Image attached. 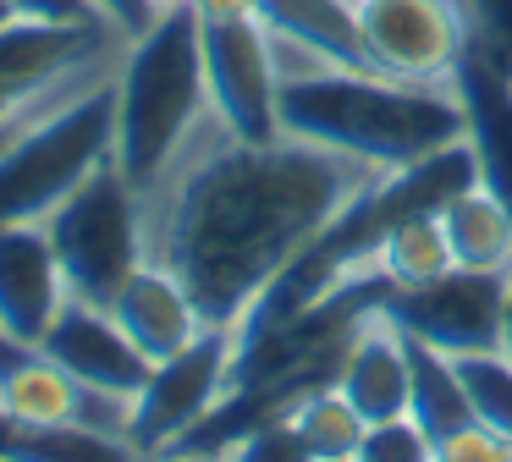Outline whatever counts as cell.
<instances>
[{"label": "cell", "instance_id": "6da1fadb", "mask_svg": "<svg viewBox=\"0 0 512 462\" xmlns=\"http://www.w3.org/2000/svg\"><path fill=\"white\" fill-rule=\"evenodd\" d=\"M380 165L303 138L243 143L204 116L144 193L149 259L166 264L210 325H237L259 292L364 193Z\"/></svg>", "mask_w": 512, "mask_h": 462}, {"label": "cell", "instance_id": "7a4b0ae2", "mask_svg": "<svg viewBox=\"0 0 512 462\" xmlns=\"http://www.w3.org/2000/svg\"><path fill=\"white\" fill-rule=\"evenodd\" d=\"M276 121L287 138L402 171L463 143V99L452 83H408L358 66H281Z\"/></svg>", "mask_w": 512, "mask_h": 462}, {"label": "cell", "instance_id": "3957f363", "mask_svg": "<svg viewBox=\"0 0 512 462\" xmlns=\"http://www.w3.org/2000/svg\"><path fill=\"white\" fill-rule=\"evenodd\" d=\"M111 94H116V165L133 176L138 193H149L210 116L199 11L193 6L160 11L144 33H133L111 72Z\"/></svg>", "mask_w": 512, "mask_h": 462}, {"label": "cell", "instance_id": "277c9868", "mask_svg": "<svg viewBox=\"0 0 512 462\" xmlns=\"http://www.w3.org/2000/svg\"><path fill=\"white\" fill-rule=\"evenodd\" d=\"M116 154V94L111 72L34 116L0 149V226L45 220L83 176Z\"/></svg>", "mask_w": 512, "mask_h": 462}, {"label": "cell", "instance_id": "5b68a950", "mask_svg": "<svg viewBox=\"0 0 512 462\" xmlns=\"http://www.w3.org/2000/svg\"><path fill=\"white\" fill-rule=\"evenodd\" d=\"M45 231L56 242L67 292L83 303L111 308L116 286L149 259L144 242V193L133 187V176L116 165V154L94 176H83L67 198L45 215Z\"/></svg>", "mask_w": 512, "mask_h": 462}, {"label": "cell", "instance_id": "8992f818", "mask_svg": "<svg viewBox=\"0 0 512 462\" xmlns=\"http://www.w3.org/2000/svg\"><path fill=\"white\" fill-rule=\"evenodd\" d=\"M232 369H237V330L232 325H204L182 352L160 358L149 369L144 391L133 396V413H127L133 457L177 451L232 396Z\"/></svg>", "mask_w": 512, "mask_h": 462}, {"label": "cell", "instance_id": "52a82bcc", "mask_svg": "<svg viewBox=\"0 0 512 462\" xmlns=\"http://www.w3.org/2000/svg\"><path fill=\"white\" fill-rule=\"evenodd\" d=\"M204 39V88L210 116L243 143L281 138L276 99H281V55L259 17H199Z\"/></svg>", "mask_w": 512, "mask_h": 462}, {"label": "cell", "instance_id": "ba28073f", "mask_svg": "<svg viewBox=\"0 0 512 462\" xmlns=\"http://www.w3.org/2000/svg\"><path fill=\"white\" fill-rule=\"evenodd\" d=\"M507 286L512 275L501 270H446L441 281H424V286H380L375 308L402 336L463 358V352L501 347Z\"/></svg>", "mask_w": 512, "mask_h": 462}, {"label": "cell", "instance_id": "9c48e42d", "mask_svg": "<svg viewBox=\"0 0 512 462\" xmlns=\"http://www.w3.org/2000/svg\"><path fill=\"white\" fill-rule=\"evenodd\" d=\"M369 61L408 83H452L468 50V22L457 0H358Z\"/></svg>", "mask_w": 512, "mask_h": 462}, {"label": "cell", "instance_id": "30bf717a", "mask_svg": "<svg viewBox=\"0 0 512 462\" xmlns=\"http://www.w3.org/2000/svg\"><path fill=\"white\" fill-rule=\"evenodd\" d=\"M39 352L56 358L61 369H67L72 380H83L89 391L122 396V402H133V396L144 391L149 369H155V363L133 347V336L116 325L111 308L83 303V297H67V303H61V314L50 319Z\"/></svg>", "mask_w": 512, "mask_h": 462}, {"label": "cell", "instance_id": "8fae6325", "mask_svg": "<svg viewBox=\"0 0 512 462\" xmlns=\"http://www.w3.org/2000/svg\"><path fill=\"white\" fill-rule=\"evenodd\" d=\"M67 297L72 292H67V275H61L45 220L0 226V330L39 347Z\"/></svg>", "mask_w": 512, "mask_h": 462}, {"label": "cell", "instance_id": "7c38bea8", "mask_svg": "<svg viewBox=\"0 0 512 462\" xmlns=\"http://www.w3.org/2000/svg\"><path fill=\"white\" fill-rule=\"evenodd\" d=\"M452 88L463 99L468 149H474L479 182L512 209V66L479 39H468L463 61L452 72Z\"/></svg>", "mask_w": 512, "mask_h": 462}, {"label": "cell", "instance_id": "4fadbf2b", "mask_svg": "<svg viewBox=\"0 0 512 462\" xmlns=\"http://www.w3.org/2000/svg\"><path fill=\"white\" fill-rule=\"evenodd\" d=\"M259 22L276 39L281 66H358L380 72L369 61L358 0H259Z\"/></svg>", "mask_w": 512, "mask_h": 462}, {"label": "cell", "instance_id": "5bb4252c", "mask_svg": "<svg viewBox=\"0 0 512 462\" xmlns=\"http://www.w3.org/2000/svg\"><path fill=\"white\" fill-rule=\"evenodd\" d=\"M336 385L353 396V407L380 424V418L408 413L413 402V369H408V336L380 314L375 303L364 308L358 330L347 336L342 363H336Z\"/></svg>", "mask_w": 512, "mask_h": 462}, {"label": "cell", "instance_id": "9a60e30c", "mask_svg": "<svg viewBox=\"0 0 512 462\" xmlns=\"http://www.w3.org/2000/svg\"><path fill=\"white\" fill-rule=\"evenodd\" d=\"M111 314H116V325L133 336V347L144 352L149 363L182 352L204 325H210V319H204V308L193 303V292L166 270V264H155V259H144L122 286H116Z\"/></svg>", "mask_w": 512, "mask_h": 462}, {"label": "cell", "instance_id": "2e32d148", "mask_svg": "<svg viewBox=\"0 0 512 462\" xmlns=\"http://www.w3.org/2000/svg\"><path fill=\"white\" fill-rule=\"evenodd\" d=\"M441 226L452 242L457 270H501L512 275V209L485 182L463 187L441 204Z\"/></svg>", "mask_w": 512, "mask_h": 462}, {"label": "cell", "instance_id": "e0dca14e", "mask_svg": "<svg viewBox=\"0 0 512 462\" xmlns=\"http://www.w3.org/2000/svg\"><path fill=\"white\" fill-rule=\"evenodd\" d=\"M287 413H292V429H298L303 457H309V462H353L358 451H364L369 418L358 413L353 396L336 385V374H331V380L303 385V391L287 402Z\"/></svg>", "mask_w": 512, "mask_h": 462}, {"label": "cell", "instance_id": "ac0fdd59", "mask_svg": "<svg viewBox=\"0 0 512 462\" xmlns=\"http://www.w3.org/2000/svg\"><path fill=\"white\" fill-rule=\"evenodd\" d=\"M408 369H413V402H408V413L419 418L424 435L435 440V451H441L457 429L474 424V402H468V391H463L457 358L408 336Z\"/></svg>", "mask_w": 512, "mask_h": 462}, {"label": "cell", "instance_id": "d6986e66", "mask_svg": "<svg viewBox=\"0 0 512 462\" xmlns=\"http://www.w3.org/2000/svg\"><path fill=\"white\" fill-rule=\"evenodd\" d=\"M446 270H457V259H452V242H446L441 209L402 215L375 248V281L380 286H424V281H441Z\"/></svg>", "mask_w": 512, "mask_h": 462}, {"label": "cell", "instance_id": "ffe728a7", "mask_svg": "<svg viewBox=\"0 0 512 462\" xmlns=\"http://www.w3.org/2000/svg\"><path fill=\"white\" fill-rule=\"evenodd\" d=\"M457 374H463V391L474 402V418L501 435H512V358L501 347L490 352H463L457 358Z\"/></svg>", "mask_w": 512, "mask_h": 462}, {"label": "cell", "instance_id": "44dd1931", "mask_svg": "<svg viewBox=\"0 0 512 462\" xmlns=\"http://www.w3.org/2000/svg\"><path fill=\"white\" fill-rule=\"evenodd\" d=\"M358 457L369 462H424L435 457V440L424 435V424L413 413H397V418H380V424L364 429V451Z\"/></svg>", "mask_w": 512, "mask_h": 462}, {"label": "cell", "instance_id": "7402d4cb", "mask_svg": "<svg viewBox=\"0 0 512 462\" xmlns=\"http://www.w3.org/2000/svg\"><path fill=\"white\" fill-rule=\"evenodd\" d=\"M457 11L468 22V39H479L512 66V0H457Z\"/></svg>", "mask_w": 512, "mask_h": 462}, {"label": "cell", "instance_id": "603a6c76", "mask_svg": "<svg viewBox=\"0 0 512 462\" xmlns=\"http://www.w3.org/2000/svg\"><path fill=\"white\" fill-rule=\"evenodd\" d=\"M435 457H441V462H457V457H512V435H501V429H490V424H479V418H474V424L457 429Z\"/></svg>", "mask_w": 512, "mask_h": 462}, {"label": "cell", "instance_id": "cb8c5ba5", "mask_svg": "<svg viewBox=\"0 0 512 462\" xmlns=\"http://www.w3.org/2000/svg\"><path fill=\"white\" fill-rule=\"evenodd\" d=\"M12 11L17 17H34V22H111L94 0H12Z\"/></svg>", "mask_w": 512, "mask_h": 462}, {"label": "cell", "instance_id": "d4e9b609", "mask_svg": "<svg viewBox=\"0 0 512 462\" xmlns=\"http://www.w3.org/2000/svg\"><path fill=\"white\" fill-rule=\"evenodd\" d=\"M94 6H100L105 17H111L116 28L127 33V39H133V33H144L149 22H155V11H149V0H94Z\"/></svg>", "mask_w": 512, "mask_h": 462}, {"label": "cell", "instance_id": "484cf974", "mask_svg": "<svg viewBox=\"0 0 512 462\" xmlns=\"http://www.w3.org/2000/svg\"><path fill=\"white\" fill-rule=\"evenodd\" d=\"M193 11H199L204 22H215V17H259V0H193Z\"/></svg>", "mask_w": 512, "mask_h": 462}, {"label": "cell", "instance_id": "4316f807", "mask_svg": "<svg viewBox=\"0 0 512 462\" xmlns=\"http://www.w3.org/2000/svg\"><path fill=\"white\" fill-rule=\"evenodd\" d=\"M501 352L512 358V286H507V314H501Z\"/></svg>", "mask_w": 512, "mask_h": 462}, {"label": "cell", "instance_id": "83f0119b", "mask_svg": "<svg viewBox=\"0 0 512 462\" xmlns=\"http://www.w3.org/2000/svg\"><path fill=\"white\" fill-rule=\"evenodd\" d=\"M12 418H6V413H0V457H12Z\"/></svg>", "mask_w": 512, "mask_h": 462}, {"label": "cell", "instance_id": "f1b7e54d", "mask_svg": "<svg viewBox=\"0 0 512 462\" xmlns=\"http://www.w3.org/2000/svg\"><path fill=\"white\" fill-rule=\"evenodd\" d=\"M177 6H193V0H149V11H155V17H160V11H177Z\"/></svg>", "mask_w": 512, "mask_h": 462}, {"label": "cell", "instance_id": "f546056e", "mask_svg": "<svg viewBox=\"0 0 512 462\" xmlns=\"http://www.w3.org/2000/svg\"><path fill=\"white\" fill-rule=\"evenodd\" d=\"M6 22H17V11H12V0H0V28H6Z\"/></svg>", "mask_w": 512, "mask_h": 462}]
</instances>
